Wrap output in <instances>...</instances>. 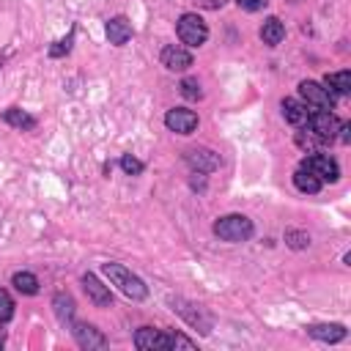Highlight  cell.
Returning <instances> with one entry per match:
<instances>
[{"instance_id":"cell-1","label":"cell","mask_w":351,"mask_h":351,"mask_svg":"<svg viewBox=\"0 0 351 351\" xmlns=\"http://www.w3.org/2000/svg\"><path fill=\"white\" fill-rule=\"evenodd\" d=\"M101 271H104L107 280H110L112 285H118V291H121L123 296H129L132 302H143V299L148 296V285H145L137 274H132L126 266L110 261V263H101Z\"/></svg>"},{"instance_id":"cell-2","label":"cell","mask_w":351,"mask_h":351,"mask_svg":"<svg viewBox=\"0 0 351 351\" xmlns=\"http://www.w3.org/2000/svg\"><path fill=\"white\" fill-rule=\"evenodd\" d=\"M252 233H255V225L244 214H225V217H219L214 222V236L222 239V241H230V244L250 241Z\"/></svg>"},{"instance_id":"cell-3","label":"cell","mask_w":351,"mask_h":351,"mask_svg":"<svg viewBox=\"0 0 351 351\" xmlns=\"http://www.w3.org/2000/svg\"><path fill=\"white\" fill-rule=\"evenodd\" d=\"M176 33H178L181 44H186V47H203L206 38H208V25L203 22L200 14L186 11V14H181L178 22H176Z\"/></svg>"},{"instance_id":"cell-4","label":"cell","mask_w":351,"mask_h":351,"mask_svg":"<svg viewBox=\"0 0 351 351\" xmlns=\"http://www.w3.org/2000/svg\"><path fill=\"white\" fill-rule=\"evenodd\" d=\"M299 96L313 110H332L335 107V96L321 82H315V80H302L299 82Z\"/></svg>"},{"instance_id":"cell-5","label":"cell","mask_w":351,"mask_h":351,"mask_svg":"<svg viewBox=\"0 0 351 351\" xmlns=\"http://www.w3.org/2000/svg\"><path fill=\"white\" fill-rule=\"evenodd\" d=\"M307 123H310V134L315 137V140H335L337 137V129H340V121L332 115V110H315V112H310V118H307Z\"/></svg>"},{"instance_id":"cell-6","label":"cell","mask_w":351,"mask_h":351,"mask_svg":"<svg viewBox=\"0 0 351 351\" xmlns=\"http://www.w3.org/2000/svg\"><path fill=\"white\" fill-rule=\"evenodd\" d=\"M302 167H307L321 181H337L340 178V165L329 154H310V156L302 159Z\"/></svg>"},{"instance_id":"cell-7","label":"cell","mask_w":351,"mask_h":351,"mask_svg":"<svg viewBox=\"0 0 351 351\" xmlns=\"http://www.w3.org/2000/svg\"><path fill=\"white\" fill-rule=\"evenodd\" d=\"M134 346L140 351H170V332H162L154 326H140L134 332Z\"/></svg>"},{"instance_id":"cell-8","label":"cell","mask_w":351,"mask_h":351,"mask_svg":"<svg viewBox=\"0 0 351 351\" xmlns=\"http://www.w3.org/2000/svg\"><path fill=\"white\" fill-rule=\"evenodd\" d=\"M165 126L176 134H192L197 129V112L186 107H173L165 112Z\"/></svg>"},{"instance_id":"cell-9","label":"cell","mask_w":351,"mask_h":351,"mask_svg":"<svg viewBox=\"0 0 351 351\" xmlns=\"http://www.w3.org/2000/svg\"><path fill=\"white\" fill-rule=\"evenodd\" d=\"M71 337L77 340L80 348H107V337L93 326V324H82V321H71Z\"/></svg>"},{"instance_id":"cell-10","label":"cell","mask_w":351,"mask_h":351,"mask_svg":"<svg viewBox=\"0 0 351 351\" xmlns=\"http://www.w3.org/2000/svg\"><path fill=\"white\" fill-rule=\"evenodd\" d=\"M159 60L167 71H186L192 66V52L181 44H167V47H162Z\"/></svg>"},{"instance_id":"cell-11","label":"cell","mask_w":351,"mask_h":351,"mask_svg":"<svg viewBox=\"0 0 351 351\" xmlns=\"http://www.w3.org/2000/svg\"><path fill=\"white\" fill-rule=\"evenodd\" d=\"M82 288H85L88 299L93 302V307H110V304H112V293H110V288H107L96 274L85 271V274H82Z\"/></svg>"},{"instance_id":"cell-12","label":"cell","mask_w":351,"mask_h":351,"mask_svg":"<svg viewBox=\"0 0 351 351\" xmlns=\"http://www.w3.org/2000/svg\"><path fill=\"white\" fill-rule=\"evenodd\" d=\"M184 159H186L189 167L197 170V173H214V170L219 167V156H217L211 148H189Z\"/></svg>"},{"instance_id":"cell-13","label":"cell","mask_w":351,"mask_h":351,"mask_svg":"<svg viewBox=\"0 0 351 351\" xmlns=\"http://www.w3.org/2000/svg\"><path fill=\"white\" fill-rule=\"evenodd\" d=\"M104 33H107V41L110 44H115V47H123L129 38H132V22L123 16V14H118V16H112V19H107V27H104Z\"/></svg>"},{"instance_id":"cell-14","label":"cell","mask_w":351,"mask_h":351,"mask_svg":"<svg viewBox=\"0 0 351 351\" xmlns=\"http://www.w3.org/2000/svg\"><path fill=\"white\" fill-rule=\"evenodd\" d=\"M280 107H282V118H285L291 126H302V123H307V118H310V110H307V104H304L302 99H282Z\"/></svg>"},{"instance_id":"cell-15","label":"cell","mask_w":351,"mask_h":351,"mask_svg":"<svg viewBox=\"0 0 351 351\" xmlns=\"http://www.w3.org/2000/svg\"><path fill=\"white\" fill-rule=\"evenodd\" d=\"M307 335L321 343H337L346 337V326L343 324H313V326H307Z\"/></svg>"},{"instance_id":"cell-16","label":"cell","mask_w":351,"mask_h":351,"mask_svg":"<svg viewBox=\"0 0 351 351\" xmlns=\"http://www.w3.org/2000/svg\"><path fill=\"white\" fill-rule=\"evenodd\" d=\"M293 186L299 189V192H304V195H315V192H321V186H324V181L318 178V176H313L307 167H296L293 170Z\"/></svg>"},{"instance_id":"cell-17","label":"cell","mask_w":351,"mask_h":351,"mask_svg":"<svg viewBox=\"0 0 351 351\" xmlns=\"http://www.w3.org/2000/svg\"><path fill=\"white\" fill-rule=\"evenodd\" d=\"M324 88L329 93H337V96H348L351 93V71L343 69V71H332L324 77Z\"/></svg>"},{"instance_id":"cell-18","label":"cell","mask_w":351,"mask_h":351,"mask_svg":"<svg viewBox=\"0 0 351 351\" xmlns=\"http://www.w3.org/2000/svg\"><path fill=\"white\" fill-rule=\"evenodd\" d=\"M282 38H285V25H282L277 16H269V19L261 25V41H263L266 47H277Z\"/></svg>"},{"instance_id":"cell-19","label":"cell","mask_w":351,"mask_h":351,"mask_svg":"<svg viewBox=\"0 0 351 351\" xmlns=\"http://www.w3.org/2000/svg\"><path fill=\"white\" fill-rule=\"evenodd\" d=\"M3 121H5L8 126H14V129H22V132L36 129V118H33L30 112L19 110V107H8V110H3Z\"/></svg>"},{"instance_id":"cell-20","label":"cell","mask_w":351,"mask_h":351,"mask_svg":"<svg viewBox=\"0 0 351 351\" xmlns=\"http://www.w3.org/2000/svg\"><path fill=\"white\" fill-rule=\"evenodd\" d=\"M52 307H55V315H58L63 324H71V321H74V299H71V293L58 291V293L52 296Z\"/></svg>"},{"instance_id":"cell-21","label":"cell","mask_w":351,"mask_h":351,"mask_svg":"<svg viewBox=\"0 0 351 351\" xmlns=\"http://www.w3.org/2000/svg\"><path fill=\"white\" fill-rule=\"evenodd\" d=\"M176 302H178L181 307H173V310H178V313H181V315H184V318H186L192 326H197V329H200V335H208V332H211V318H208V315H203V313H200L195 304H192L195 310H186V304H184L181 299H176Z\"/></svg>"},{"instance_id":"cell-22","label":"cell","mask_w":351,"mask_h":351,"mask_svg":"<svg viewBox=\"0 0 351 351\" xmlns=\"http://www.w3.org/2000/svg\"><path fill=\"white\" fill-rule=\"evenodd\" d=\"M11 285H14L22 296H36V293H38V277L30 274V271H16V274L11 277Z\"/></svg>"},{"instance_id":"cell-23","label":"cell","mask_w":351,"mask_h":351,"mask_svg":"<svg viewBox=\"0 0 351 351\" xmlns=\"http://www.w3.org/2000/svg\"><path fill=\"white\" fill-rule=\"evenodd\" d=\"M178 90H181V96H184V99H192V101H197V99L203 96V90H200V82H197V80H192V77L181 80Z\"/></svg>"},{"instance_id":"cell-24","label":"cell","mask_w":351,"mask_h":351,"mask_svg":"<svg viewBox=\"0 0 351 351\" xmlns=\"http://www.w3.org/2000/svg\"><path fill=\"white\" fill-rule=\"evenodd\" d=\"M14 318V299L5 288H0V324H8Z\"/></svg>"},{"instance_id":"cell-25","label":"cell","mask_w":351,"mask_h":351,"mask_svg":"<svg viewBox=\"0 0 351 351\" xmlns=\"http://www.w3.org/2000/svg\"><path fill=\"white\" fill-rule=\"evenodd\" d=\"M71 44H74V27L69 30L66 38H60V41H55V47H49V58H63V55H69V52H71Z\"/></svg>"},{"instance_id":"cell-26","label":"cell","mask_w":351,"mask_h":351,"mask_svg":"<svg viewBox=\"0 0 351 351\" xmlns=\"http://www.w3.org/2000/svg\"><path fill=\"white\" fill-rule=\"evenodd\" d=\"M121 167H123L126 176H140V173L145 170V165H143L137 156H132V154H123V156H121Z\"/></svg>"},{"instance_id":"cell-27","label":"cell","mask_w":351,"mask_h":351,"mask_svg":"<svg viewBox=\"0 0 351 351\" xmlns=\"http://www.w3.org/2000/svg\"><path fill=\"white\" fill-rule=\"evenodd\" d=\"M285 244L293 250H304L310 244V236L304 230H285Z\"/></svg>"},{"instance_id":"cell-28","label":"cell","mask_w":351,"mask_h":351,"mask_svg":"<svg viewBox=\"0 0 351 351\" xmlns=\"http://www.w3.org/2000/svg\"><path fill=\"white\" fill-rule=\"evenodd\" d=\"M170 348H186V351H192L195 348V340H189L181 332H170Z\"/></svg>"},{"instance_id":"cell-29","label":"cell","mask_w":351,"mask_h":351,"mask_svg":"<svg viewBox=\"0 0 351 351\" xmlns=\"http://www.w3.org/2000/svg\"><path fill=\"white\" fill-rule=\"evenodd\" d=\"M244 11H261V8H266V3L269 0H236Z\"/></svg>"},{"instance_id":"cell-30","label":"cell","mask_w":351,"mask_h":351,"mask_svg":"<svg viewBox=\"0 0 351 351\" xmlns=\"http://www.w3.org/2000/svg\"><path fill=\"white\" fill-rule=\"evenodd\" d=\"M197 8H208V11H217V8H222L228 0H192Z\"/></svg>"},{"instance_id":"cell-31","label":"cell","mask_w":351,"mask_h":351,"mask_svg":"<svg viewBox=\"0 0 351 351\" xmlns=\"http://www.w3.org/2000/svg\"><path fill=\"white\" fill-rule=\"evenodd\" d=\"M337 132H343V134H340V140H343V143H348V140H351V134H348V132H351V126H348V123H340V129H337Z\"/></svg>"}]
</instances>
